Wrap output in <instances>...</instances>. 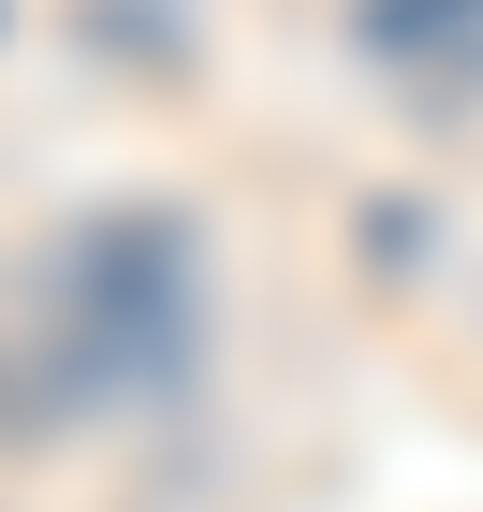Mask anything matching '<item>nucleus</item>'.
I'll list each match as a JSON object with an SVG mask.
<instances>
[{"label":"nucleus","mask_w":483,"mask_h":512,"mask_svg":"<svg viewBox=\"0 0 483 512\" xmlns=\"http://www.w3.org/2000/svg\"><path fill=\"white\" fill-rule=\"evenodd\" d=\"M191 352V235L176 220H88L59 249V366L74 381H161Z\"/></svg>","instance_id":"obj_1"},{"label":"nucleus","mask_w":483,"mask_h":512,"mask_svg":"<svg viewBox=\"0 0 483 512\" xmlns=\"http://www.w3.org/2000/svg\"><path fill=\"white\" fill-rule=\"evenodd\" d=\"M483 0H381V44H440V30H469Z\"/></svg>","instance_id":"obj_2"}]
</instances>
